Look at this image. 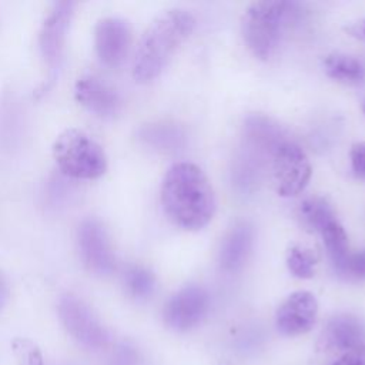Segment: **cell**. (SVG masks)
<instances>
[{
  "mask_svg": "<svg viewBox=\"0 0 365 365\" xmlns=\"http://www.w3.org/2000/svg\"><path fill=\"white\" fill-rule=\"evenodd\" d=\"M318 318V301L309 291L289 294L275 312V327L287 336H297L312 329Z\"/></svg>",
  "mask_w": 365,
  "mask_h": 365,
  "instance_id": "cell-11",
  "label": "cell"
},
{
  "mask_svg": "<svg viewBox=\"0 0 365 365\" xmlns=\"http://www.w3.org/2000/svg\"><path fill=\"white\" fill-rule=\"evenodd\" d=\"M125 294L134 301H147L155 292L157 281L153 271L144 265H127L121 274Z\"/></svg>",
  "mask_w": 365,
  "mask_h": 365,
  "instance_id": "cell-18",
  "label": "cell"
},
{
  "mask_svg": "<svg viewBox=\"0 0 365 365\" xmlns=\"http://www.w3.org/2000/svg\"><path fill=\"white\" fill-rule=\"evenodd\" d=\"M94 51L100 63L115 68L124 63L131 46L130 23L121 17L108 16L100 19L93 31Z\"/></svg>",
  "mask_w": 365,
  "mask_h": 365,
  "instance_id": "cell-10",
  "label": "cell"
},
{
  "mask_svg": "<svg viewBox=\"0 0 365 365\" xmlns=\"http://www.w3.org/2000/svg\"><path fill=\"white\" fill-rule=\"evenodd\" d=\"M74 98L88 113L100 118H114L123 108L117 90L96 76H83L76 80Z\"/></svg>",
  "mask_w": 365,
  "mask_h": 365,
  "instance_id": "cell-12",
  "label": "cell"
},
{
  "mask_svg": "<svg viewBox=\"0 0 365 365\" xmlns=\"http://www.w3.org/2000/svg\"><path fill=\"white\" fill-rule=\"evenodd\" d=\"M195 17L185 9H168L144 30L133 57V77L145 84L155 80L178 47L191 36Z\"/></svg>",
  "mask_w": 365,
  "mask_h": 365,
  "instance_id": "cell-2",
  "label": "cell"
},
{
  "mask_svg": "<svg viewBox=\"0 0 365 365\" xmlns=\"http://www.w3.org/2000/svg\"><path fill=\"white\" fill-rule=\"evenodd\" d=\"M299 4L284 0L251 3L241 19V34L248 50L259 60H268L278 48L287 26L297 19Z\"/></svg>",
  "mask_w": 365,
  "mask_h": 365,
  "instance_id": "cell-3",
  "label": "cell"
},
{
  "mask_svg": "<svg viewBox=\"0 0 365 365\" xmlns=\"http://www.w3.org/2000/svg\"><path fill=\"white\" fill-rule=\"evenodd\" d=\"M268 167L278 195L284 198L301 194L312 175V165L305 150L287 137L271 151Z\"/></svg>",
  "mask_w": 365,
  "mask_h": 365,
  "instance_id": "cell-5",
  "label": "cell"
},
{
  "mask_svg": "<svg viewBox=\"0 0 365 365\" xmlns=\"http://www.w3.org/2000/svg\"><path fill=\"white\" fill-rule=\"evenodd\" d=\"M10 295V287H9V281L7 277L4 275L3 271H0V311L4 308V305L7 304Z\"/></svg>",
  "mask_w": 365,
  "mask_h": 365,
  "instance_id": "cell-27",
  "label": "cell"
},
{
  "mask_svg": "<svg viewBox=\"0 0 365 365\" xmlns=\"http://www.w3.org/2000/svg\"><path fill=\"white\" fill-rule=\"evenodd\" d=\"M74 7L76 4L70 0L54 1L40 24L37 44L43 63L48 70V81H53L63 61Z\"/></svg>",
  "mask_w": 365,
  "mask_h": 365,
  "instance_id": "cell-7",
  "label": "cell"
},
{
  "mask_svg": "<svg viewBox=\"0 0 365 365\" xmlns=\"http://www.w3.org/2000/svg\"><path fill=\"white\" fill-rule=\"evenodd\" d=\"M318 232L322 238V242L327 250L331 265L336 274L342 268L346 257L351 252L349 242H348V234L336 217L329 220L327 224H324Z\"/></svg>",
  "mask_w": 365,
  "mask_h": 365,
  "instance_id": "cell-16",
  "label": "cell"
},
{
  "mask_svg": "<svg viewBox=\"0 0 365 365\" xmlns=\"http://www.w3.org/2000/svg\"><path fill=\"white\" fill-rule=\"evenodd\" d=\"M77 250L86 269L94 275H110L117 258L106 227L94 217L84 218L77 227Z\"/></svg>",
  "mask_w": 365,
  "mask_h": 365,
  "instance_id": "cell-8",
  "label": "cell"
},
{
  "mask_svg": "<svg viewBox=\"0 0 365 365\" xmlns=\"http://www.w3.org/2000/svg\"><path fill=\"white\" fill-rule=\"evenodd\" d=\"M51 153L60 174L68 180H96L107 170L103 147L78 128L63 130L56 137Z\"/></svg>",
  "mask_w": 365,
  "mask_h": 365,
  "instance_id": "cell-4",
  "label": "cell"
},
{
  "mask_svg": "<svg viewBox=\"0 0 365 365\" xmlns=\"http://www.w3.org/2000/svg\"><path fill=\"white\" fill-rule=\"evenodd\" d=\"M285 262L288 271L295 278L309 279L315 274L317 255L312 252V250L299 244H294L287 251Z\"/></svg>",
  "mask_w": 365,
  "mask_h": 365,
  "instance_id": "cell-20",
  "label": "cell"
},
{
  "mask_svg": "<svg viewBox=\"0 0 365 365\" xmlns=\"http://www.w3.org/2000/svg\"><path fill=\"white\" fill-rule=\"evenodd\" d=\"M160 200L165 215L185 231L204 228L215 214V194L205 173L195 164L181 161L164 174Z\"/></svg>",
  "mask_w": 365,
  "mask_h": 365,
  "instance_id": "cell-1",
  "label": "cell"
},
{
  "mask_svg": "<svg viewBox=\"0 0 365 365\" xmlns=\"http://www.w3.org/2000/svg\"><path fill=\"white\" fill-rule=\"evenodd\" d=\"M365 345V325L352 314H338L322 328L318 348L322 351L346 352Z\"/></svg>",
  "mask_w": 365,
  "mask_h": 365,
  "instance_id": "cell-13",
  "label": "cell"
},
{
  "mask_svg": "<svg viewBox=\"0 0 365 365\" xmlns=\"http://www.w3.org/2000/svg\"><path fill=\"white\" fill-rule=\"evenodd\" d=\"M344 30H345V33L348 36H351V37L365 43V17L364 19H356V20H352V21L346 23L344 26Z\"/></svg>",
  "mask_w": 365,
  "mask_h": 365,
  "instance_id": "cell-26",
  "label": "cell"
},
{
  "mask_svg": "<svg viewBox=\"0 0 365 365\" xmlns=\"http://www.w3.org/2000/svg\"><path fill=\"white\" fill-rule=\"evenodd\" d=\"M336 275L348 281H364L365 279V250L349 252L342 268L336 272Z\"/></svg>",
  "mask_w": 365,
  "mask_h": 365,
  "instance_id": "cell-22",
  "label": "cell"
},
{
  "mask_svg": "<svg viewBox=\"0 0 365 365\" xmlns=\"http://www.w3.org/2000/svg\"><path fill=\"white\" fill-rule=\"evenodd\" d=\"M11 352L16 365H44L41 349L29 338H14L11 341Z\"/></svg>",
  "mask_w": 365,
  "mask_h": 365,
  "instance_id": "cell-21",
  "label": "cell"
},
{
  "mask_svg": "<svg viewBox=\"0 0 365 365\" xmlns=\"http://www.w3.org/2000/svg\"><path fill=\"white\" fill-rule=\"evenodd\" d=\"M210 294L197 284H190L174 292L164 305L163 318L168 328L185 332L200 325L210 311Z\"/></svg>",
  "mask_w": 365,
  "mask_h": 365,
  "instance_id": "cell-9",
  "label": "cell"
},
{
  "mask_svg": "<svg viewBox=\"0 0 365 365\" xmlns=\"http://www.w3.org/2000/svg\"><path fill=\"white\" fill-rule=\"evenodd\" d=\"M297 214L302 227L317 232L322 228L324 224L335 218V212L331 204L319 195L307 197L304 201H301Z\"/></svg>",
  "mask_w": 365,
  "mask_h": 365,
  "instance_id": "cell-19",
  "label": "cell"
},
{
  "mask_svg": "<svg viewBox=\"0 0 365 365\" xmlns=\"http://www.w3.org/2000/svg\"><path fill=\"white\" fill-rule=\"evenodd\" d=\"M324 71L328 77L341 81L356 84L365 78L364 64L354 56L345 53H331L324 58Z\"/></svg>",
  "mask_w": 365,
  "mask_h": 365,
  "instance_id": "cell-17",
  "label": "cell"
},
{
  "mask_svg": "<svg viewBox=\"0 0 365 365\" xmlns=\"http://www.w3.org/2000/svg\"><path fill=\"white\" fill-rule=\"evenodd\" d=\"M331 365H365V345L342 352V355Z\"/></svg>",
  "mask_w": 365,
  "mask_h": 365,
  "instance_id": "cell-25",
  "label": "cell"
},
{
  "mask_svg": "<svg viewBox=\"0 0 365 365\" xmlns=\"http://www.w3.org/2000/svg\"><path fill=\"white\" fill-rule=\"evenodd\" d=\"M57 314L64 329L80 345L98 351L110 344V334L90 305L74 294H64L57 304Z\"/></svg>",
  "mask_w": 365,
  "mask_h": 365,
  "instance_id": "cell-6",
  "label": "cell"
},
{
  "mask_svg": "<svg viewBox=\"0 0 365 365\" xmlns=\"http://www.w3.org/2000/svg\"><path fill=\"white\" fill-rule=\"evenodd\" d=\"M254 244V228L247 221L235 222L224 235L218 250V265L227 274L238 272L247 262Z\"/></svg>",
  "mask_w": 365,
  "mask_h": 365,
  "instance_id": "cell-14",
  "label": "cell"
},
{
  "mask_svg": "<svg viewBox=\"0 0 365 365\" xmlns=\"http://www.w3.org/2000/svg\"><path fill=\"white\" fill-rule=\"evenodd\" d=\"M362 111H364V113H365V100H364V101H362Z\"/></svg>",
  "mask_w": 365,
  "mask_h": 365,
  "instance_id": "cell-28",
  "label": "cell"
},
{
  "mask_svg": "<svg viewBox=\"0 0 365 365\" xmlns=\"http://www.w3.org/2000/svg\"><path fill=\"white\" fill-rule=\"evenodd\" d=\"M108 365H138L137 351L133 346L120 345L114 351Z\"/></svg>",
  "mask_w": 365,
  "mask_h": 365,
  "instance_id": "cell-24",
  "label": "cell"
},
{
  "mask_svg": "<svg viewBox=\"0 0 365 365\" xmlns=\"http://www.w3.org/2000/svg\"><path fill=\"white\" fill-rule=\"evenodd\" d=\"M349 161L352 173L365 181V141L355 143L349 151Z\"/></svg>",
  "mask_w": 365,
  "mask_h": 365,
  "instance_id": "cell-23",
  "label": "cell"
},
{
  "mask_svg": "<svg viewBox=\"0 0 365 365\" xmlns=\"http://www.w3.org/2000/svg\"><path fill=\"white\" fill-rule=\"evenodd\" d=\"M137 140L158 153H178L187 144V133L175 123L155 121L137 130Z\"/></svg>",
  "mask_w": 365,
  "mask_h": 365,
  "instance_id": "cell-15",
  "label": "cell"
}]
</instances>
